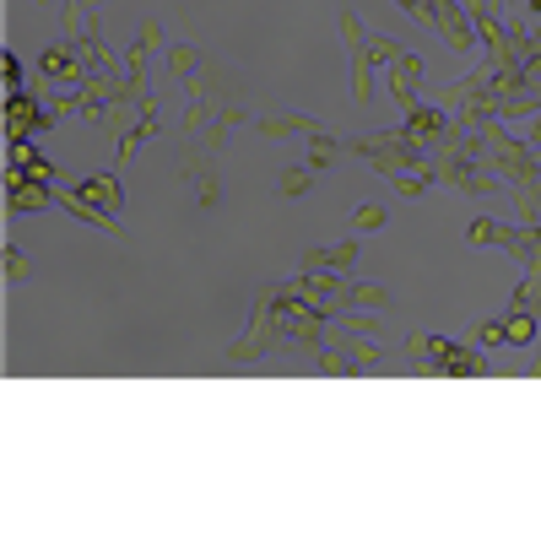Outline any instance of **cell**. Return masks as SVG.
Instances as JSON below:
<instances>
[{
  "label": "cell",
  "instance_id": "6da1fadb",
  "mask_svg": "<svg viewBox=\"0 0 541 541\" xmlns=\"http://www.w3.org/2000/svg\"><path fill=\"white\" fill-rule=\"evenodd\" d=\"M406 358H412L422 374H450V379H482L487 368H493L482 347H460L450 336H412L406 341Z\"/></svg>",
  "mask_w": 541,
  "mask_h": 541
},
{
  "label": "cell",
  "instance_id": "7a4b0ae2",
  "mask_svg": "<svg viewBox=\"0 0 541 541\" xmlns=\"http://www.w3.org/2000/svg\"><path fill=\"white\" fill-rule=\"evenodd\" d=\"M6 206L17 211V217H28V211L60 206V195H55V184H44V179H28L22 168H6Z\"/></svg>",
  "mask_w": 541,
  "mask_h": 541
},
{
  "label": "cell",
  "instance_id": "3957f363",
  "mask_svg": "<svg viewBox=\"0 0 541 541\" xmlns=\"http://www.w3.org/2000/svg\"><path fill=\"white\" fill-rule=\"evenodd\" d=\"M385 71H390V98H395V109H412V103H422V82H428V60L406 49V55H401V60H390Z\"/></svg>",
  "mask_w": 541,
  "mask_h": 541
},
{
  "label": "cell",
  "instance_id": "277c9868",
  "mask_svg": "<svg viewBox=\"0 0 541 541\" xmlns=\"http://www.w3.org/2000/svg\"><path fill=\"white\" fill-rule=\"evenodd\" d=\"M38 76H49V82H82V76H92L87 71V60H82V44L76 38H60V44H49L44 55H38Z\"/></svg>",
  "mask_w": 541,
  "mask_h": 541
},
{
  "label": "cell",
  "instance_id": "5b68a950",
  "mask_svg": "<svg viewBox=\"0 0 541 541\" xmlns=\"http://www.w3.org/2000/svg\"><path fill=\"white\" fill-rule=\"evenodd\" d=\"M55 120H60L55 109H38V103H33L22 87H11V98H6V136H11V141H22L28 130H49Z\"/></svg>",
  "mask_w": 541,
  "mask_h": 541
},
{
  "label": "cell",
  "instance_id": "8992f818",
  "mask_svg": "<svg viewBox=\"0 0 541 541\" xmlns=\"http://www.w3.org/2000/svg\"><path fill=\"white\" fill-rule=\"evenodd\" d=\"M76 195H87L92 206L114 211V217H120V206H125V184H120V174H87L82 184H76Z\"/></svg>",
  "mask_w": 541,
  "mask_h": 541
},
{
  "label": "cell",
  "instance_id": "52a82bcc",
  "mask_svg": "<svg viewBox=\"0 0 541 541\" xmlns=\"http://www.w3.org/2000/svg\"><path fill=\"white\" fill-rule=\"evenodd\" d=\"M255 130L266 141H282V136H320V120L314 114H266V120H255Z\"/></svg>",
  "mask_w": 541,
  "mask_h": 541
},
{
  "label": "cell",
  "instance_id": "ba28073f",
  "mask_svg": "<svg viewBox=\"0 0 541 541\" xmlns=\"http://www.w3.org/2000/svg\"><path fill=\"white\" fill-rule=\"evenodd\" d=\"M352 260H358V244H352V239H341V244L309 249V255L298 260V271H352Z\"/></svg>",
  "mask_w": 541,
  "mask_h": 541
},
{
  "label": "cell",
  "instance_id": "9c48e42d",
  "mask_svg": "<svg viewBox=\"0 0 541 541\" xmlns=\"http://www.w3.org/2000/svg\"><path fill=\"white\" fill-rule=\"evenodd\" d=\"M60 211L65 217H76V222H87V228H103V233H120V217L114 211H103V206H92L87 195H60Z\"/></svg>",
  "mask_w": 541,
  "mask_h": 541
},
{
  "label": "cell",
  "instance_id": "30bf717a",
  "mask_svg": "<svg viewBox=\"0 0 541 541\" xmlns=\"http://www.w3.org/2000/svg\"><path fill=\"white\" fill-rule=\"evenodd\" d=\"M11 168H22L28 179H44V184H55V163H49L38 147H22V141H11Z\"/></svg>",
  "mask_w": 541,
  "mask_h": 541
},
{
  "label": "cell",
  "instance_id": "8fae6325",
  "mask_svg": "<svg viewBox=\"0 0 541 541\" xmlns=\"http://www.w3.org/2000/svg\"><path fill=\"white\" fill-rule=\"evenodd\" d=\"M341 152H347V141L325 136V130H320V136H309V168H314V174H331Z\"/></svg>",
  "mask_w": 541,
  "mask_h": 541
},
{
  "label": "cell",
  "instance_id": "7c38bea8",
  "mask_svg": "<svg viewBox=\"0 0 541 541\" xmlns=\"http://www.w3.org/2000/svg\"><path fill=\"white\" fill-rule=\"evenodd\" d=\"M157 44H163V22H147V28H141V38H136V44H130V76H141V71H147V55H152V49Z\"/></svg>",
  "mask_w": 541,
  "mask_h": 541
},
{
  "label": "cell",
  "instance_id": "4fadbf2b",
  "mask_svg": "<svg viewBox=\"0 0 541 541\" xmlns=\"http://www.w3.org/2000/svg\"><path fill=\"white\" fill-rule=\"evenodd\" d=\"M509 347H536V314L531 309H509Z\"/></svg>",
  "mask_w": 541,
  "mask_h": 541
},
{
  "label": "cell",
  "instance_id": "5bb4252c",
  "mask_svg": "<svg viewBox=\"0 0 541 541\" xmlns=\"http://www.w3.org/2000/svg\"><path fill=\"white\" fill-rule=\"evenodd\" d=\"M509 309H531V314H541V266L509 293Z\"/></svg>",
  "mask_w": 541,
  "mask_h": 541
},
{
  "label": "cell",
  "instance_id": "9a60e30c",
  "mask_svg": "<svg viewBox=\"0 0 541 541\" xmlns=\"http://www.w3.org/2000/svg\"><path fill=\"white\" fill-rule=\"evenodd\" d=\"M201 65H206V60H201V55H195V49H190V44H174V49H168V71H174V76H179V82H190V76H195V71H201Z\"/></svg>",
  "mask_w": 541,
  "mask_h": 541
},
{
  "label": "cell",
  "instance_id": "2e32d148",
  "mask_svg": "<svg viewBox=\"0 0 541 541\" xmlns=\"http://www.w3.org/2000/svg\"><path fill=\"white\" fill-rule=\"evenodd\" d=\"M385 222H390L385 201H363L358 211H352V228H358V233H374V228H385Z\"/></svg>",
  "mask_w": 541,
  "mask_h": 541
},
{
  "label": "cell",
  "instance_id": "e0dca14e",
  "mask_svg": "<svg viewBox=\"0 0 541 541\" xmlns=\"http://www.w3.org/2000/svg\"><path fill=\"white\" fill-rule=\"evenodd\" d=\"M498 239H504V222H498V217H477L466 228V244L471 249H487V244H498Z\"/></svg>",
  "mask_w": 541,
  "mask_h": 541
},
{
  "label": "cell",
  "instance_id": "ac0fdd59",
  "mask_svg": "<svg viewBox=\"0 0 541 541\" xmlns=\"http://www.w3.org/2000/svg\"><path fill=\"white\" fill-rule=\"evenodd\" d=\"M477 347H482V352L509 347V320H504V314H498V320H482V325H477Z\"/></svg>",
  "mask_w": 541,
  "mask_h": 541
},
{
  "label": "cell",
  "instance_id": "d6986e66",
  "mask_svg": "<svg viewBox=\"0 0 541 541\" xmlns=\"http://www.w3.org/2000/svg\"><path fill=\"white\" fill-rule=\"evenodd\" d=\"M390 303L395 298L379 282H358V287H352V309H390Z\"/></svg>",
  "mask_w": 541,
  "mask_h": 541
},
{
  "label": "cell",
  "instance_id": "ffe728a7",
  "mask_svg": "<svg viewBox=\"0 0 541 541\" xmlns=\"http://www.w3.org/2000/svg\"><path fill=\"white\" fill-rule=\"evenodd\" d=\"M276 190H282V195H309V190H314V168H309V163L287 168V174L276 179Z\"/></svg>",
  "mask_w": 541,
  "mask_h": 541
},
{
  "label": "cell",
  "instance_id": "44dd1931",
  "mask_svg": "<svg viewBox=\"0 0 541 541\" xmlns=\"http://www.w3.org/2000/svg\"><path fill=\"white\" fill-rule=\"evenodd\" d=\"M401 55H406V49L395 44L390 33H374V38H368V60H374V65H390V60H401Z\"/></svg>",
  "mask_w": 541,
  "mask_h": 541
},
{
  "label": "cell",
  "instance_id": "7402d4cb",
  "mask_svg": "<svg viewBox=\"0 0 541 541\" xmlns=\"http://www.w3.org/2000/svg\"><path fill=\"white\" fill-rule=\"evenodd\" d=\"M22 271H28V260H22V249H17V244H6V282H17Z\"/></svg>",
  "mask_w": 541,
  "mask_h": 541
},
{
  "label": "cell",
  "instance_id": "603a6c76",
  "mask_svg": "<svg viewBox=\"0 0 541 541\" xmlns=\"http://www.w3.org/2000/svg\"><path fill=\"white\" fill-rule=\"evenodd\" d=\"M6 82H11V87H22V60L11 55V49H6Z\"/></svg>",
  "mask_w": 541,
  "mask_h": 541
},
{
  "label": "cell",
  "instance_id": "cb8c5ba5",
  "mask_svg": "<svg viewBox=\"0 0 541 541\" xmlns=\"http://www.w3.org/2000/svg\"><path fill=\"white\" fill-rule=\"evenodd\" d=\"M525 141H531V147L541 152V120H531V130H525Z\"/></svg>",
  "mask_w": 541,
  "mask_h": 541
},
{
  "label": "cell",
  "instance_id": "d4e9b609",
  "mask_svg": "<svg viewBox=\"0 0 541 541\" xmlns=\"http://www.w3.org/2000/svg\"><path fill=\"white\" fill-rule=\"evenodd\" d=\"M525 11H531V17H541V0H525Z\"/></svg>",
  "mask_w": 541,
  "mask_h": 541
},
{
  "label": "cell",
  "instance_id": "484cf974",
  "mask_svg": "<svg viewBox=\"0 0 541 541\" xmlns=\"http://www.w3.org/2000/svg\"><path fill=\"white\" fill-rule=\"evenodd\" d=\"M76 6H87V11H98V6H103V0H76Z\"/></svg>",
  "mask_w": 541,
  "mask_h": 541
},
{
  "label": "cell",
  "instance_id": "4316f807",
  "mask_svg": "<svg viewBox=\"0 0 541 541\" xmlns=\"http://www.w3.org/2000/svg\"><path fill=\"white\" fill-rule=\"evenodd\" d=\"M33 6H38V0H33Z\"/></svg>",
  "mask_w": 541,
  "mask_h": 541
}]
</instances>
